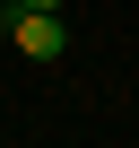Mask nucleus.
Wrapping results in <instances>:
<instances>
[{
  "label": "nucleus",
  "mask_w": 139,
  "mask_h": 148,
  "mask_svg": "<svg viewBox=\"0 0 139 148\" xmlns=\"http://www.w3.org/2000/svg\"><path fill=\"white\" fill-rule=\"evenodd\" d=\"M9 44H18L26 61H61V52H70L61 9H26V0H18V9H9Z\"/></svg>",
  "instance_id": "obj_1"
},
{
  "label": "nucleus",
  "mask_w": 139,
  "mask_h": 148,
  "mask_svg": "<svg viewBox=\"0 0 139 148\" xmlns=\"http://www.w3.org/2000/svg\"><path fill=\"white\" fill-rule=\"evenodd\" d=\"M26 9H61V0H26Z\"/></svg>",
  "instance_id": "obj_2"
}]
</instances>
